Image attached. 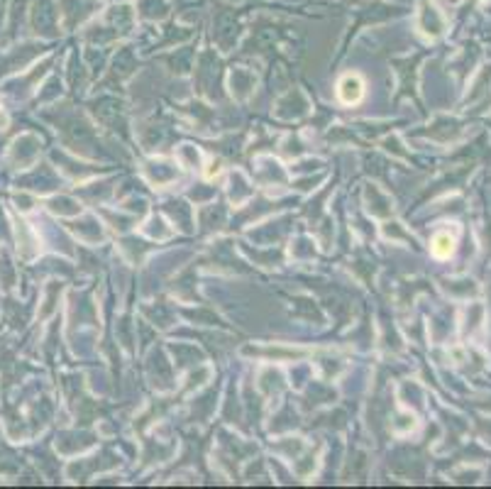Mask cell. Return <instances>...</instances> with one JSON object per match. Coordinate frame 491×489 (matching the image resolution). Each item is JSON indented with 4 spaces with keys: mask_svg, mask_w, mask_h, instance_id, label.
Listing matches in <instances>:
<instances>
[{
    "mask_svg": "<svg viewBox=\"0 0 491 489\" xmlns=\"http://www.w3.org/2000/svg\"><path fill=\"white\" fill-rule=\"evenodd\" d=\"M338 93H340V100L342 103H357L359 98H362V93H364V83L359 81V76H345L342 81H340V88H338Z\"/></svg>",
    "mask_w": 491,
    "mask_h": 489,
    "instance_id": "obj_1",
    "label": "cell"
},
{
    "mask_svg": "<svg viewBox=\"0 0 491 489\" xmlns=\"http://www.w3.org/2000/svg\"><path fill=\"white\" fill-rule=\"evenodd\" d=\"M452 250H454V237H450L447 233L435 235V240H433V254L435 257H450Z\"/></svg>",
    "mask_w": 491,
    "mask_h": 489,
    "instance_id": "obj_2",
    "label": "cell"
},
{
    "mask_svg": "<svg viewBox=\"0 0 491 489\" xmlns=\"http://www.w3.org/2000/svg\"><path fill=\"white\" fill-rule=\"evenodd\" d=\"M5 125H8V117H5V115H3V113H0V130H3V127H5Z\"/></svg>",
    "mask_w": 491,
    "mask_h": 489,
    "instance_id": "obj_3",
    "label": "cell"
}]
</instances>
